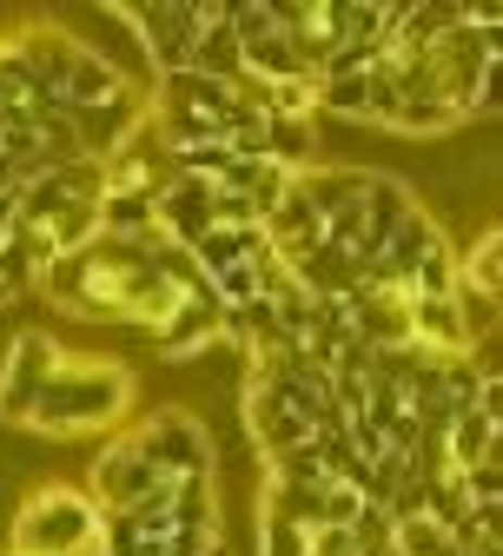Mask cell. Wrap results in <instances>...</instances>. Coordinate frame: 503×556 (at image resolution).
Wrapping results in <instances>:
<instances>
[{
    "label": "cell",
    "mask_w": 503,
    "mask_h": 556,
    "mask_svg": "<svg viewBox=\"0 0 503 556\" xmlns=\"http://www.w3.org/2000/svg\"><path fill=\"white\" fill-rule=\"evenodd\" d=\"M139 384L120 358H87V352H60L47 391L34 397L27 425L47 438H80V431H113L120 417L133 410Z\"/></svg>",
    "instance_id": "6da1fadb"
},
{
    "label": "cell",
    "mask_w": 503,
    "mask_h": 556,
    "mask_svg": "<svg viewBox=\"0 0 503 556\" xmlns=\"http://www.w3.org/2000/svg\"><path fill=\"white\" fill-rule=\"evenodd\" d=\"M8 556H100V510L74 483H40L14 517Z\"/></svg>",
    "instance_id": "7a4b0ae2"
},
{
    "label": "cell",
    "mask_w": 503,
    "mask_h": 556,
    "mask_svg": "<svg viewBox=\"0 0 503 556\" xmlns=\"http://www.w3.org/2000/svg\"><path fill=\"white\" fill-rule=\"evenodd\" d=\"M139 53H147V80L192 74V40L212 14V0H153V8H120Z\"/></svg>",
    "instance_id": "3957f363"
},
{
    "label": "cell",
    "mask_w": 503,
    "mask_h": 556,
    "mask_svg": "<svg viewBox=\"0 0 503 556\" xmlns=\"http://www.w3.org/2000/svg\"><path fill=\"white\" fill-rule=\"evenodd\" d=\"M126 438H133L139 457L153 464V477H212V457H219V451H212V431L199 425L192 410H179V404L139 417Z\"/></svg>",
    "instance_id": "277c9868"
},
{
    "label": "cell",
    "mask_w": 503,
    "mask_h": 556,
    "mask_svg": "<svg viewBox=\"0 0 503 556\" xmlns=\"http://www.w3.org/2000/svg\"><path fill=\"white\" fill-rule=\"evenodd\" d=\"M219 331H226V299L212 292V278H199V286L166 312V325L147 331V338H153V352H160L166 365H186V358L205 352V344H219Z\"/></svg>",
    "instance_id": "5b68a950"
},
{
    "label": "cell",
    "mask_w": 503,
    "mask_h": 556,
    "mask_svg": "<svg viewBox=\"0 0 503 556\" xmlns=\"http://www.w3.org/2000/svg\"><path fill=\"white\" fill-rule=\"evenodd\" d=\"M53 365H60V344L47 331H14L8 358H0V417L8 425H27L34 417V397L47 391Z\"/></svg>",
    "instance_id": "8992f818"
},
{
    "label": "cell",
    "mask_w": 503,
    "mask_h": 556,
    "mask_svg": "<svg viewBox=\"0 0 503 556\" xmlns=\"http://www.w3.org/2000/svg\"><path fill=\"white\" fill-rule=\"evenodd\" d=\"M153 464L147 457H139L133 451V438H113L93 464H87V483H80V491L93 497V510L100 517H113V510H133V504H147L153 497Z\"/></svg>",
    "instance_id": "52a82bcc"
},
{
    "label": "cell",
    "mask_w": 503,
    "mask_h": 556,
    "mask_svg": "<svg viewBox=\"0 0 503 556\" xmlns=\"http://www.w3.org/2000/svg\"><path fill=\"white\" fill-rule=\"evenodd\" d=\"M246 438L259 444V457H278V451H292V444L312 438L299 417H292V404L278 397L265 358H246Z\"/></svg>",
    "instance_id": "ba28073f"
},
{
    "label": "cell",
    "mask_w": 503,
    "mask_h": 556,
    "mask_svg": "<svg viewBox=\"0 0 503 556\" xmlns=\"http://www.w3.org/2000/svg\"><path fill=\"white\" fill-rule=\"evenodd\" d=\"M212 199H219V192H212L205 179H186V173H173V179L153 192V226H160V239L192 252V245L212 232Z\"/></svg>",
    "instance_id": "9c48e42d"
},
{
    "label": "cell",
    "mask_w": 503,
    "mask_h": 556,
    "mask_svg": "<svg viewBox=\"0 0 503 556\" xmlns=\"http://www.w3.org/2000/svg\"><path fill=\"white\" fill-rule=\"evenodd\" d=\"M265 245L285 258V265H292V258H305L312 245H325V219H318V205H312V192L292 179V192H285L278 205H272V213H265Z\"/></svg>",
    "instance_id": "30bf717a"
},
{
    "label": "cell",
    "mask_w": 503,
    "mask_h": 556,
    "mask_svg": "<svg viewBox=\"0 0 503 556\" xmlns=\"http://www.w3.org/2000/svg\"><path fill=\"white\" fill-rule=\"evenodd\" d=\"M503 417H490V410H451L444 417V464L451 470H477V464H503Z\"/></svg>",
    "instance_id": "8fae6325"
},
{
    "label": "cell",
    "mask_w": 503,
    "mask_h": 556,
    "mask_svg": "<svg viewBox=\"0 0 503 556\" xmlns=\"http://www.w3.org/2000/svg\"><path fill=\"white\" fill-rule=\"evenodd\" d=\"M139 113H147V100L126 93V100H106V106H66V119H74V139L87 160H106L120 139L139 126Z\"/></svg>",
    "instance_id": "7c38bea8"
},
{
    "label": "cell",
    "mask_w": 503,
    "mask_h": 556,
    "mask_svg": "<svg viewBox=\"0 0 503 556\" xmlns=\"http://www.w3.org/2000/svg\"><path fill=\"white\" fill-rule=\"evenodd\" d=\"M219 192H232V199H246L252 213H259V226H265V213L292 192V173L285 166H272V160H232L226 173H219Z\"/></svg>",
    "instance_id": "4fadbf2b"
},
{
    "label": "cell",
    "mask_w": 503,
    "mask_h": 556,
    "mask_svg": "<svg viewBox=\"0 0 503 556\" xmlns=\"http://www.w3.org/2000/svg\"><path fill=\"white\" fill-rule=\"evenodd\" d=\"M265 160L285 173H312L318 166V119H292V113H265Z\"/></svg>",
    "instance_id": "5bb4252c"
},
{
    "label": "cell",
    "mask_w": 503,
    "mask_h": 556,
    "mask_svg": "<svg viewBox=\"0 0 503 556\" xmlns=\"http://www.w3.org/2000/svg\"><path fill=\"white\" fill-rule=\"evenodd\" d=\"M272 245H265V232L259 226H212L199 245H192V265L205 271V278H219V271H232V265H252V258H265Z\"/></svg>",
    "instance_id": "9a60e30c"
},
{
    "label": "cell",
    "mask_w": 503,
    "mask_h": 556,
    "mask_svg": "<svg viewBox=\"0 0 503 556\" xmlns=\"http://www.w3.org/2000/svg\"><path fill=\"white\" fill-rule=\"evenodd\" d=\"M100 239H126V245H153V192H100Z\"/></svg>",
    "instance_id": "2e32d148"
},
{
    "label": "cell",
    "mask_w": 503,
    "mask_h": 556,
    "mask_svg": "<svg viewBox=\"0 0 503 556\" xmlns=\"http://www.w3.org/2000/svg\"><path fill=\"white\" fill-rule=\"evenodd\" d=\"M451 286H457V292H477V299H496V286H503V239H496V232H483V239L451 265Z\"/></svg>",
    "instance_id": "e0dca14e"
},
{
    "label": "cell",
    "mask_w": 503,
    "mask_h": 556,
    "mask_svg": "<svg viewBox=\"0 0 503 556\" xmlns=\"http://www.w3.org/2000/svg\"><path fill=\"white\" fill-rule=\"evenodd\" d=\"M391 556H451V530L430 510L404 517V523H391Z\"/></svg>",
    "instance_id": "ac0fdd59"
},
{
    "label": "cell",
    "mask_w": 503,
    "mask_h": 556,
    "mask_svg": "<svg viewBox=\"0 0 503 556\" xmlns=\"http://www.w3.org/2000/svg\"><path fill=\"white\" fill-rule=\"evenodd\" d=\"M305 536L312 530H299L292 517H278V510L259 504V556H305Z\"/></svg>",
    "instance_id": "d6986e66"
},
{
    "label": "cell",
    "mask_w": 503,
    "mask_h": 556,
    "mask_svg": "<svg viewBox=\"0 0 503 556\" xmlns=\"http://www.w3.org/2000/svg\"><path fill=\"white\" fill-rule=\"evenodd\" d=\"M8 232H14V192H0V245H8Z\"/></svg>",
    "instance_id": "ffe728a7"
},
{
    "label": "cell",
    "mask_w": 503,
    "mask_h": 556,
    "mask_svg": "<svg viewBox=\"0 0 503 556\" xmlns=\"http://www.w3.org/2000/svg\"><path fill=\"white\" fill-rule=\"evenodd\" d=\"M14 186H21V173H14L8 160H0V192H14Z\"/></svg>",
    "instance_id": "44dd1931"
},
{
    "label": "cell",
    "mask_w": 503,
    "mask_h": 556,
    "mask_svg": "<svg viewBox=\"0 0 503 556\" xmlns=\"http://www.w3.org/2000/svg\"><path fill=\"white\" fill-rule=\"evenodd\" d=\"M8 305H14V292H8V286H0V312H8Z\"/></svg>",
    "instance_id": "7402d4cb"
},
{
    "label": "cell",
    "mask_w": 503,
    "mask_h": 556,
    "mask_svg": "<svg viewBox=\"0 0 503 556\" xmlns=\"http://www.w3.org/2000/svg\"><path fill=\"white\" fill-rule=\"evenodd\" d=\"M0 556H8V549H0Z\"/></svg>",
    "instance_id": "603a6c76"
}]
</instances>
